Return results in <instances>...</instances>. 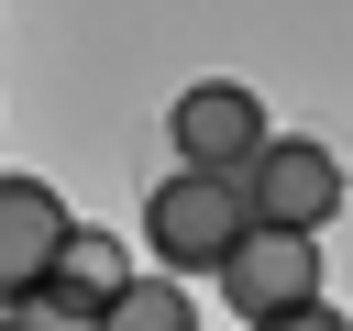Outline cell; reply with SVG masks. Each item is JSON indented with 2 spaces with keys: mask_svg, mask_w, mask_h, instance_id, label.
Listing matches in <instances>:
<instances>
[{
  "mask_svg": "<svg viewBox=\"0 0 353 331\" xmlns=\"http://www.w3.org/2000/svg\"><path fill=\"white\" fill-rule=\"evenodd\" d=\"M243 188V210L265 221V232H320L353 188H342V154L331 143H309V132H265V154L232 177Z\"/></svg>",
  "mask_w": 353,
  "mask_h": 331,
  "instance_id": "7a4b0ae2",
  "label": "cell"
},
{
  "mask_svg": "<svg viewBox=\"0 0 353 331\" xmlns=\"http://www.w3.org/2000/svg\"><path fill=\"white\" fill-rule=\"evenodd\" d=\"M99 331H199V298H188V276H121L110 287V309H99Z\"/></svg>",
  "mask_w": 353,
  "mask_h": 331,
  "instance_id": "52a82bcc",
  "label": "cell"
},
{
  "mask_svg": "<svg viewBox=\"0 0 353 331\" xmlns=\"http://www.w3.org/2000/svg\"><path fill=\"white\" fill-rule=\"evenodd\" d=\"M254 232V210H243V188L232 177H165L154 199H143V243H154V265L165 276H221V254Z\"/></svg>",
  "mask_w": 353,
  "mask_h": 331,
  "instance_id": "6da1fadb",
  "label": "cell"
},
{
  "mask_svg": "<svg viewBox=\"0 0 353 331\" xmlns=\"http://www.w3.org/2000/svg\"><path fill=\"white\" fill-rule=\"evenodd\" d=\"M254 331H353L331 298H309V309H276V320H254Z\"/></svg>",
  "mask_w": 353,
  "mask_h": 331,
  "instance_id": "9c48e42d",
  "label": "cell"
},
{
  "mask_svg": "<svg viewBox=\"0 0 353 331\" xmlns=\"http://www.w3.org/2000/svg\"><path fill=\"white\" fill-rule=\"evenodd\" d=\"M165 143H176V166H188V177H243V166L265 154V99H254V88H232V77H199V88H176Z\"/></svg>",
  "mask_w": 353,
  "mask_h": 331,
  "instance_id": "3957f363",
  "label": "cell"
},
{
  "mask_svg": "<svg viewBox=\"0 0 353 331\" xmlns=\"http://www.w3.org/2000/svg\"><path fill=\"white\" fill-rule=\"evenodd\" d=\"M55 243H66V199L44 177H0V309L55 276Z\"/></svg>",
  "mask_w": 353,
  "mask_h": 331,
  "instance_id": "5b68a950",
  "label": "cell"
},
{
  "mask_svg": "<svg viewBox=\"0 0 353 331\" xmlns=\"http://www.w3.org/2000/svg\"><path fill=\"white\" fill-rule=\"evenodd\" d=\"M132 276V254L99 232V221H66V243H55V276L44 287H66V298H88V309H110V287Z\"/></svg>",
  "mask_w": 353,
  "mask_h": 331,
  "instance_id": "8992f818",
  "label": "cell"
},
{
  "mask_svg": "<svg viewBox=\"0 0 353 331\" xmlns=\"http://www.w3.org/2000/svg\"><path fill=\"white\" fill-rule=\"evenodd\" d=\"M221 298H232V320L254 331V320H276V309H309L320 298V243L309 232H243L232 254H221Z\"/></svg>",
  "mask_w": 353,
  "mask_h": 331,
  "instance_id": "277c9868",
  "label": "cell"
},
{
  "mask_svg": "<svg viewBox=\"0 0 353 331\" xmlns=\"http://www.w3.org/2000/svg\"><path fill=\"white\" fill-rule=\"evenodd\" d=\"M342 188H353V177H342Z\"/></svg>",
  "mask_w": 353,
  "mask_h": 331,
  "instance_id": "30bf717a",
  "label": "cell"
},
{
  "mask_svg": "<svg viewBox=\"0 0 353 331\" xmlns=\"http://www.w3.org/2000/svg\"><path fill=\"white\" fill-rule=\"evenodd\" d=\"M0 331H99V309L66 298V287H22V298L0 309Z\"/></svg>",
  "mask_w": 353,
  "mask_h": 331,
  "instance_id": "ba28073f",
  "label": "cell"
}]
</instances>
